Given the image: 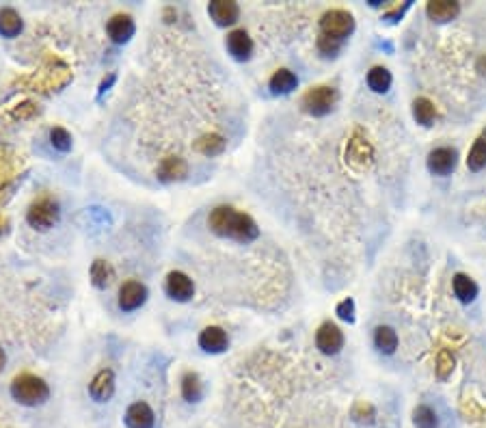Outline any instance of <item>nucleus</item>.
Returning <instances> with one entry per match:
<instances>
[{"label":"nucleus","instance_id":"nucleus-1","mask_svg":"<svg viewBox=\"0 0 486 428\" xmlns=\"http://www.w3.org/2000/svg\"><path fill=\"white\" fill-rule=\"evenodd\" d=\"M208 228L227 240L249 245L260 238V228L247 212H240L233 205H216L208 214Z\"/></svg>","mask_w":486,"mask_h":428},{"label":"nucleus","instance_id":"nucleus-2","mask_svg":"<svg viewBox=\"0 0 486 428\" xmlns=\"http://www.w3.org/2000/svg\"><path fill=\"white\" fill-rule=\"evenodd\" d=\"M11 396L16 402H20L22 407H39L50 398V387L48 383L31 372H22L11 381L9 387Z\"/></svg>","mask_w":486,"mask_h":428},{"label":"nucleus","instance_id":"nucleus-3","mask_svg":"<svg viewBox=\"0 0 486 428\" xmlns=\"http://www.w3.org/2000/svg\"><path fill=\"white\" fill-rule=\"evenodd\" d=\"M340 102V93L331 85H318L303 93L300 108L311 117H327Z\"/></svg>","mask_w":486,"mask_h":428},{"label":"nucleus","instance_id":"nucleus-4","mask_svg":"<svg viewBox=\"0 0 486 428\" xmlns=\"http://www.w3.org/2000/svg\"><path fill=\"white\" fill-rule=\"evenodd\" d=\"M61 219V205L54 197L50 195H41L39 199H35L29 210H26V221L33 230L37 232H48L52 230Z\"/></svg>","mask_w":486,"mask_h":428},{"label":"nucleus","instance_id":"nucleus-5","mask_svg":"<svg viewBox=\"0 0 486 428\" xmlns=\"http://www.w3.org/2000/svg\"><path fill=\"white\" fill-rule=\"evenodd\" d=\"M355 18L346 9H331L320 18V35L338 39L342 44L355 33Z\"/></svg>","mask_w":486,"mask_h":428},{"label":"nucleus","instance_id":"nucleus-6","mask_svg":"<svg viewBox=\"0 0 486 428\" xmlns=\"http://www.w3.org/2000/svg\"><path fill=\"white\" fill-rule=\"evenodd\" d=\"M149 297V290H147V285L143 281H136V279H128L121 283V288H119V310L130 314V312H136L138 307L145 305Z\"/></svg>","mask_w":486,"mask_h":428},{"label":"nucleus","instance_id":"nucleus-7","mask_svg":"<svg viewBox=\"0 0 486 428\" xmlns=\"http://www.w3.org/2000/svg\"><path fill=\"white\" fill-rule=\"evenodd\" d=\"M315 346L322 355L333 357L344 348V333L335 322H322L315 331Z\"/></svg>","mask_w":486,"mask_h":428},{"label":"nucleus","instance_id":"nucleus-8","mask_svg":"<svg viewBox=\"0 0 486 428\" xmlns=\"http://www.w3.org/2000/svg\"><path fill=\"white\" fill-rule=\"evenodd\" d=\"M165 290H167V295H169L171 301L188 303L195 297V283H193V279L186 272L171 270L167 275V281H165Z\"/></svg>","mask_w":486,"mask_h":428},{"label":"nucleus","instance_id":"nucleus-9","mask_svg":"<svg viewBox=\"0 0 486 428\" xmlns=\"http://www.w3.org/2000/svg\"><path fill=\"white\" fill-rule=\"evenodd\" d=\"M426 165H428V171L432 175H439V178H445L450 175L456 165H458V152L450 146H443V148H435L428 158H426Z\"/></svg>","mask_w":486,"mask_h":428},{"label":"nucleus","instance_id":"nucleus-10","mask_svg":"<svg viewBox=\"0 0 486 428\" xmlns=\"http://www.w3.org/2000/svg\"><path fill=\"white\" fill-rule=\"evenodd\" d=\"M225 46H227V52L231 54V58H236L240 63H247L253 56V50H255L253 39L245 29L231 31L225 39Z\"/></svg>","mask_w":486,"mask_h":428},{"label":"nucleus","instance_id":"nucleus-11","mask_svg":"<svg viewBox=\"0 0 486 428\" xmlns=\"http://www.w3.org/2000/svg\"><path fill=\"white\" fill-rule=\"evenodd\" d=\"M134 33H136V24H134V18L128 16V14H115L106 22V35L117 46L128 44L134 37Z\"/></svg>","mask_w":486,"mask_h":428},{"label":"nucleus","instance_id":"nucleus-12","mask_svg":"<svg viewBox=\"0 0 486 428\" xmlns=\"http://www.w3.org/2000/svg\"><path fill=\"white\" fill-rule=\"evenodd\" d=\"M115 372L111 368H102L89 383V396L96 402H108L115 396Z\"/></svg>","mask_w":486,"mask_h":428},{"label":"nucleus","instance_id":"nucleus-13","mask_svg":"<svg viewBox=\"0 0 486 428\" xmlns=\"http://www.w3.org/2000/svg\"><path fill=\"white\" fill-rule=\"evenodd\" d=\"M208 16L214 20L216 26H233L240 20V7L238 3H231V0H214V3L208 5Z\"/></svg>","mask_w":486,"mask_h":428},{"label":"nucleus","instance_id":"nucleus-14","mask_svg":"<svg viewBox=\"0 0 486 428\" xmlns=\"http://www.w3.org/2000/svg\"><path fill=\"white\" fill-rule=\"evenodd\" d=\"M188 175V163L182 156H165L156 169L160 182H180Z\"/></svg>","mask_w":486,"mask_h":428},{"label":"nucleus","instance_id":"nucleus-15","mask_svg":"<svg viewBox=\"0 0 486 428\" xmlns=\"http://www.w3.org/2000/svg\"><path fill=\"white\" fill-rule=\"evenodd\" d=\"M199 348L203 352H210V355H221L229 348V337L227 333L221 329V327H206L201 333H199Z\"/></svg>","mask_w":486,"mask_h":428},{"label":"nucleus","instance_id":"nucleus-16","mask_svg":"<svg viewBox=\"0 0 486 428\" xmlns=\"http://www.w3.org/2000/svg\"><path fill=\"white\" fill-rule=\"evenodd\" d=\"M426 16L439 24L452 22L460 16V3H456V0H430L426 5Z\"/></svg>","mask_w":486,"mask_h":428},{"label":"nucleus","instance_id":"nucleus-17","mask_svg":"<svg viewBox=\"0 0 486 428\" xmlns=\"http://www.w3.org/2000/svg\"><path fill=\"white\" fill-rule=\"evenodd\" d=\"M123 422H126L128 428H153L156 415H153V409L147 402H134V404L128 407Z\"/></svg>","mask_w":486,"mask_h":428},{"label":"nucleus","instance_id":"nucleus-18","mask_svg":"<svg viewBox=\"0 0 486 428\" xmlns=\"http://www.w3.org/2000/svg\"><path fill=\"white\" fill-rule=\"evenodd\" d=\"M452 290H454V297L462 303V305H469L477 299L480 295V288H477V283L465 275V272H456L454 279H452Z\"/></svg>","mask_w":486,"mask_h":428},{"label":"nucleus","instance_id":"nucleus-19","mask_svg":"<svg viewBox=\"0 0 486 428\" xmlns=\"http://www.w3.org/2000/svg\"><path fill=\"white\" fill-rule=\"evenodd\" d=\"M296 87H298V76L292 69H285V67L277 69L268 81V89L273 96H290Z\"/></svg>","mask_w":486,"mask_h":428},{"label":"nucleus","instance_id":"nucleus-20","mask_svg":"<svg viewBox=\"0 0 486 428\" xmlns=\"http://www.w3.org/2000/svg\"><path fill=\"white\" fill-rule=\"evenodd\" d=\"M22 31H24V20L16 9H11V7L0 9V35L7 37V39H14Z\"/></svg>","mask_w":486,"mask_h":428},{"label":"nucleus","instance_id":"nucleus-21","mask_svg":"<svg viewBox=\"0 0 486 428\" xmlns=\"http://www.w3.org/2000/svg\"><path fill=\"white\" fill-rule=\"evenodd\" d=\"M193 150L201 156H218L223 154L225 150V138L216 132H208V134H201L195 143H193Z\"/></svg>","mask_w":486,"mask_h":428},{"label":"nucleus","instance_id":"nucleus-22","mask_svg":"<svg viewBox=\"0 0 486 428\" xmlns=\"http://www.w3.org/2000/svg\"><path fill=\"white\" fill-rule=\"evenodd\" d=\"M346 158L353 167L357 169H363L365 167V160L372 158V148L365 136L361 138H350L348 141V152H346Z\"/></svg>","mask_w":486,"mask_h":428},{"label":"nucleus","instance_id":"nucleus-23","mask_svg":"<svg viewBox=\"0 0 486 428\" xmlns=\"http://www.w3.org/2000/svg\"><path fill=\"white\" fill-rule=\"evenodd\" d=\"M365 83H368V87H370L374 93L383 96V93H387V91L391 89V85H393V76H391V71H389L387 67L376 65V67H372V69L368 71Z\"/></svg>","mask_w":486,"mask_h":428},{"label":"nucleus","instance_id":"nucleus-24","mask_svg":"<svg viewBox=\"0 0 486 428\" xmlns=\"http://www.w3.org/2000/svg\"><path fill=\"white\" fill-rule=\"evenodd\" d=\"M374 346L383 355H393L398 350V333L389 325H378L374 329Z\"/></svg>","mask_w":486,"mask_h":428},{"label":"nucleus","instance_id":"nucleus-25","mask_svg":"<svg viewBox=\"0 0 486 428\" xmlns=\"http://www.w3.org/2000/svg\"><path fill=\"white\" fill-rule=\"evenodd\" d=\"M91 283L96 285L98 290H106L108 285L113 283V279H115V268L111 266V262H106V260H96L93 264H91Z\"/></svg>","mask_w":486,"mask_h":428},{"label":"nucleus","instance_id":"nucleus-26","mask_svg":"<svg viewBox=\"0 0 486 428\" xmlns=\"http://www.w3.org/2000/svg\"><path fill=\"white\" fill-rule=\"evenodd\" d=\"M180 389H182V398L186 402H199L203 398V383L197 372H184V377L180 381Z\"/></svg>","mask_w":486,"mask_h":428},{"label":"nucleus","instance_id":"nucleus-27","mask_svg":"<svg viewBox=\"0 0 486 428\" xmlns=\"http://www.w3.org/2000/svg\"><path fill=\"white\" fill-rule=\"evenodd\" d=\"M411 111H413V119L424 128H430L437 119V108L428 98H415Z\"/></svg>","mask_w":486,"mask_h":428},{"label":"nucleus","instance_id":"nucleus-28","mask_svg":"<svg viewBox=\"0 0 486 428\" xmlns=\"http://www.w3.org/2000/svg\"><path fill=\"white\" fill-rule=\"evenodd\" d=\"M484 167H486V138L480 136V138L473 143V146H471V150H469L467 169L473 171V173H477V171H482Z\"/></svg>","mask_w":486,"mask_h":428},{"label":"nucleus","instance_id":"nucleus-29","mask_svg":"<svg viewBox=\"0 0 486 428\" xmlns=\"http://www.w3.org/2000/svg\"><path fill=\"white\" fill-rule=\"evenodd\" d=\"M413 426L415 428H439V415L428 404H417L413 411Z\"/></svg>","mask_w":486,"mask_h":428},{"label":"nucleus","instance_id":"nucleus-30","mask_svg":"<svg viewBox=\"0 0 486 428\" xmlns=\"http://www.w3.org/2000/svg\"><path fill=\"white\" fill-rule=\"evenodd\" d=\"M50 146L56 150V152H61V154H67L69 150H71V146H74V141H71V134L65 130V128H61V126H54L52 130H50Z\"/></svg>","mask_w":486,"mask_h":428},{"label":"nucleus","instance_id":"nucleus-31","mask_svg":"<svg viewBox=\"0 0 486 428\" xmlns=\"http://www.w3.org/2000/svg\"><path fill=\"white\" fill-rule=\"evenodd\" d=\"M435 372H437V377H439L441 381H447V379L452 377V372H454V355H452L447 348L439 350Z\"/></svg>","mask_w":486,"mask_h":428},{"label":"nucleus","instance_id":"nucleus-32","mask_svg":"<svg viewBox=\"0 0 486 428\" xmlns=\"http://www.w3.org/2000/svg\"><path fill=\"white\" fill-rule=\"evenodd\" d=\"M342 41H338V39H331V37H324V35H320L318 37V52L324 56V58H335L338 54H340V50H342Z\"/></svg>","mask_w":486,"mask_h":428},{"label":"nucleus","instance_id":"nucleus-33","mask_svg":"<svg viewBox=\"0 0 486 428\" xmlns=\"http://www.w3.org/2000/svg\"><path fill=\"white\" fill-rule=\"evenodd\" d=\"M335 314H338L340 320H344L348 325H355V320H357V305H355V301L350 297L344 299V301H340L338 307H335Z\"/></svg>","mask_w":486,"mask_h":428},{"label":"nucleus","instance_id":"nucleus-34","mask_svg":"<svg viewBox=\"0 0 486 428\" xmlns=\"http://www.w3.org/2000/svg\"><path fill=\"white\" fill-rule=\"evenodd\" d=\"M353 417L359 424H372L374 422V407L368 404V402H357L355 409H353Z\"/></svg>","mask_w":486,"mask_h":428},{"label":"nucleus","instance_id":"nucleus-35","mask_svg":"<svg viewBox=\"0 0 486 428\" xmlns=\"http://www.w3.org/2000/svg\"><path fill=\"white\" fill-rule=\"evenodd\" d=\"M409 7H411V3H404V5H402L400 9H393V11L385 14V20H387V22H398V20H400V18L404 16V11H407Z\"/></svg>","mask_w":486,"mask_h":428},{"label":"nucleus","instance_id":"nucleus-36","mask_svg":"<svg viewBox=\"0 0 486 428\" xmlns=\"http://www.w3.org/2000/svg\"><path fill=\"white\" fill-rule=\"evenodd\" d=\"M115 81H117V76H115V74H108V78H104V81L100 83V89H98V98H102V96H104V93H106V91L111 89V85H113Z\"/></svg>","mask_w":486,"mask_h":428},{"label":"nucleus","instance_id":"nucleus-37","mask_svg":"<svg viewBox=\"0 0 486 428\" xmlns=\"http://www.w3.org/2000/svg\"><path fill=\"white\" fill-rule=\"evenodd\" d=\"M5 366H7V355H5V350L0 348V372L5 370Z\"/></svg>","mask_w":486,"mask_h":428},{"label":"nucleus","instance_id":"nucleus-38","mask_svg":"<svg viewBox=\"0 0 486 428\" xmlns=\"http://www.w3.org/2000/svg\"><path fill=\"white\" fill-rule=\"evenodd\" d=\"M484 136H486V130H484Z\"/></svg>","mask_w":486,"mask_h":428}]
</instances>
